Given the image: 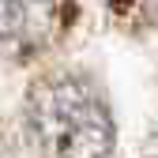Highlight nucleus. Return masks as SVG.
Returning a JSON list of instances; mask_svg holds the SVG:
<instances>
[{
  "instance_id": "f257e3e1",
  "label": "nucleus",
  "mask_w": 158,
  "mask_h": 158,
  "mask_svg": "<svg viewBox=\"0 0 158 158\" xmlns=\"http://www.w3.org/2000/svg\"><path fill=\"white\" fill-rule=\"evenodd\" d=\"M27 121L49 158H106L113 117L83 75H45L30 87Z\"/></svg>"
},
{
  "instance_id": "f03ea898",
  "label": "nucleus",
  "mask_w": 158,
  "mask_h": 158,
  "mask_svg": "<svg viewBox=\"0 0 158 158\" xmlns=\"http://www.w3.org/2000/svg\"><path fill=\"white\" fill-rule=\"evenodd\" d=\"M64 0H0V53L34 56L64 30Z\"/></svg>"
}]
</instances>
